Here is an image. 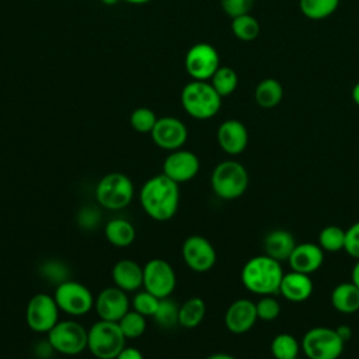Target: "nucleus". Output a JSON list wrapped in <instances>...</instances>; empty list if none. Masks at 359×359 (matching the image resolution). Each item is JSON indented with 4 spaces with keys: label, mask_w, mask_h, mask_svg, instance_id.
Instances as JSON below:
<instances>
[{
    "label": "nucleus",
    "mask_w": 359,
    "mask_h": 359,
    "mask_svg": "<svg viewBox=\"0 0 359 359\" xmlns=\"http://www.w3.org/2000/svg\"><path fill=\"white\" fill-rule=\"evenodd\" d=\"M139 202L150 219L156 222L171 220L180 206V184L163 172L153 175L142 185Z\"/></svg>",
    "instance_id": "1"
},
{
    "label": "nucleus",
    "mask_w": 359,
    "mask_h": 359,
    "mask_svg": "<svg viewBox=\"0 0 359 359\" xmlns=\"http://www.w3.org/2000/svg\"><path fill=\"white\" fill-rule=\"evenodd\" d=\"M285 272L279 261L262 254L250 258L241 269L243 286L258 296L279 293Z\"/></svg>",
    "instance_id": "2"
},
{
    "label": "nucleus",
    "mask_w": 359,
    "mask_h": 359,
    "mask_svg": "<svg viewBox=\"0 0 359 359\" xmlns=\"http://www.w3.org/2000/svg\"><path fill=\"white\" fill-rule=\"evenodd\" d=\"M181 105L189 116L205 121L219 112L222 97L209 81L192 80L187 83L181 91Z\"/></svg>",
    "instance_id": "3"
},
{
    "label": "nucleus",
    "mask_w": 359,
    "mask_h": 359,
    "mask_svg": "<svg viewBox=\"0 0 359 359\" xmlns=\"http://www.w3.org/2000/svg\"><path fill=\"white\" fill-rule=\"evenodd\" d=\"M247 168L236 160L220 161L212 171L210 185L215 195L224 201H233L244 195L248 188Z\"/></svg>",
    "instance_id": "4"
},
{
    "label": "nucleus",
    "mask_w": 359,
    "mask_h": 359,
    "mask_svg": "<svg viewBox=\"0 0 359 359\" xmlns=\"http://www.w3.org/2000/svg\"><path fill=\"white\" fill-rule=\"evenodd\" d=\"M125 341L116 321L98 320L87 330V349L97 359H115L126 346Z\"/></svg>",
    "instance_id": "5"
},
{
    "label": "nucleus",
    "mask_w": 359,
    "mask_h": 359,
    "mask_svg": "<svg viewBox=\"0 0 359 359\" xmlns=\"http://www.w3.org/2000/svg\"><path fill=\"white\" fill-rule=\"evenodd\" d=\"M135 196V185L123 172H108L95 185V201L107 210L125 209Z\"/></svg>",
    "instance_id": "6"
},
{
    "label": "nucleus",
    "mask_w": 359,
    "mask_h": 359,
    "mask_svg": "<svg viewBox=\"0 0 359 359\" xmlns=\"http://www.w3.org/2000/svg\"><path fill=\"white\" fill-rule=\"evenodd\" d=\"M345 341L335 328L314 327L306 331L302 348L309 359H338L344 352Z\"/></svg>",
    "instance_id": "7"
},
{
    "label": "nucleus",
    "mask_w": 359,
    "mask_h": 359,
    "mask_svg": "<svg viewBox=\"0 0 359 359\" xmlns=\"http://www.w3.org/2000/svg\"><path fill=\"white\" fill-rule=\"evenodd\" d=\"M53 297L59 310L72 317H81L90 313L95 302L91 290L84 283L70 279L55 286Z\"/></svg>",
    "instance_id": "8"
},
{
    "label": "nucleus",
    "mask_w": 359,
    "mask_h": 359,
    "mask_svg": "<svg viewBox=\"0 0 359 359\" xmlns=\"http://www.w3.org/2000/svg\"><path fill=\"white\" fill-rule=\"evenodd\" d=\"M46 335L57 353L76 356L87 349V330L76 320H59Z\"/></svg>",
    "instance_id": "9"
},
{
    "label": "nucleus",
    "mask_w": 359,
    "mask_h": 359,
    "mask_svg": "<svg viewBox=\"0 0 359 359\" xmlns=\"http://www.w3.org/2000/svg\"><path fill=\"white\" fill-rule=\"evenodd\" d=\"M59 307L49 293L34 294L25 307V321L31 331L36 334H48L59 321Z\"/></svg>",
    "instance_id": "10"
},
{
    "label": "nucleus",
    "mask_w": 359,
    "mask_h": 359,
    "mask_svg": "<svg viewBox=\"0 0 359 359\" xmlns=\"http://www.w3.org/2000/svg\"><path fill=\"white\" fill-rule=\"evenodd\" d=\"M177 286L172 265L161 258L149 259L143 265V289L158 299L170 297Z\"/></svg>",
    "instance_id": "11"
},
{
    "label": "nucleus",
    "mask_w": 359,
    "mask_h": 359,
    "mask_svg": "<svg viewBox=\"0 0 359 359\" xmlns=\"http://www.w3.org/2000/svg\"><path fill=\"white\" fill-rule=\"evenodd\" d=\"M185 70L192 80H210L220 66V57L210 43L198 42L185 53Z\"/></svg>",
    "instance_id": "12"
},
{
    "label": "nucleus",
    "mask_w": 359,
    "mask_h": 359,
    "mask_svg": "<svg viewBox=\"0 0 359 359\" xmlns=\"http://www.w3.org/2000/svg\"><path fill=\"white\" fill-rule=\"evenodd\" d=\"M181 255L185 265L194 272H208L216 264V250L203 236H189L184 240Z\"/></svg>",
    "instance_id": "13"
},
{
    "label": "nucleus",
    "mask_w": 359,
    "mask_h": 359,
    "mask_svg": "<svg viewBox=\"0 0 359 359\" xmlns=\"http://www.w3.org/2000/svg\"><path fill=\"white\" fill-rule=\"evenodd\" d=\"M154 144L163 150L174 151L182 149L188 139V129L185 123L174 116L158 118L150 132Z\"/></svg>",
    "instance_id": "14"
},
{
    "label": "nucleus",
    "mask_w": 359,
    "mask_h": 359,
    "mask_svg": "<svg viewBox=\"0 0 359 359\" xmlns=\"http://www.w3.org/2000/svg\"><path fill=\"white\" fill-rule=\"evenodd\" d=\"M201 163L198 156L191 150L178 149L170 151L163 161V174L177 184L188 182L199 172Z\"/></svg>",
    "instance_id": "15"
},
{
    "label": "nucleus",
    "mask_w": 359,
    "mask_h": 359,
    "mask_svg": "<svg viewBox=\"0 0 359 359\" xmlns=\"http://www.w3.org/2000/svg\"><path fill=\"white\" fill-rule=\"evenodd\" d=\"M94 309L100 320L119 321L122 316L130 310V300L128 293L118 286L104 287L95 297Z\"/></svg>",
    "instance_id": "16"
},
{
    "label": "nucleus",
    "mask_w": 359,
    "mask_h": 359,
    "mask_svg": "<svg viewBox=\"0 0 359 359\" xmlns=\"http://www.w3.org/2000/svg\"><path fill=\"white\" fill-rule=\"evenodd\" d=\"M257 309L255 303L248 299L234 300L224 313V325L226 328L236 335L248 332L257 323Z\"/></svg>",
    "instance_id": "17"
},
{
    "label": "nucleus",
    "mask_w": 359,
    "mask_h": 359,
    "mask_svg": "<svg viewBox=\"0 0 359 359\" xmlns=\"http://www.w3.org/2000/svg\"><path fill=\"white\" fill-rule=\"evenodd\" d=\"M216 137L220 149L230 156L241 154L248 144V130L245 125L237 119L222 122L217 128Z\"/></svg>",
    "instance_id": "18"
},
{
    "label": "nucleus",
    "mask_w": 359,
    "mask_h": 359,
    "mask_svg": "<svg viewBox=\"0 0 359 359\" xmlns=\"http://www.w3.org/2000/svg\"><path fill=\"white\" fill-rule=\"evenodd\" d=\"M287 262L292 271L310 275L320 269V266L323 265L324 251L318 244L314 243L296 244Z\"/></svg>",
    "instance_id": "19"
},
{
    "label": "nucleus",
    "mask_w": 359,
    "mask_h": 359,
    "mask_svg": "<svg viewBox=\"0 0 359 359\" xmlns=\"http://www.w3.org/2000/svg\"><path fill=\"white\" fill-rule=\"evenodd\" d=\"M112 282L126 293L137 292L143 287V266L133 259L123 258L114 264L111 271Z\"/></svg>",
    "instance_id": "20"
},
{
    "label": "nucleus",
    "mask_w": 359,
    "mask_h": 359,
    "mask_svg": "<svg viewBox=\"0 0 359 359\" xmlns=\"http://www.w3.org/2000/svg\"><path fill=\"white\" fill-rule=\"evenodd\" d=\"M313 289L314 286L310 275L290 271L283 275L279 293L292 303H302L311 296Z\"/></svg>",
    "instance_id": "21"
},
{
    "label": "nucleus",
    "mask_w": 359,
    "mask_h": 359,
    "mask_svg": "<svg viewBox=\"0 0 359 359\" xmlns=\"http://www.w3.org/2000/svg\"><path fill=\"white\" fill-rule=\"evenodd\" d=\"M262 245L265 255L282 262L289 259L296 247V240L290 231L285 229H275L266 233Z\"/></svg>",
    "instance_id": "22"
},
{
    "label": "nucleus",
    "mask_w": 359,
    "mask_h": 359,
    "mask_svg": "<svg viewBox=\"0 0 359 359\" xmlns=\"http://www.w3.org/2000/svg\"><path fill=\"white\" fill-rule=\"evenodd\" d=\"M331 304L342 314L359 311V287L352 280L337 285L331 292Z\"/></svg>",
    "instance_id": "23"
},
{
    "label": "nucleus",
    "mask_w": 359,
    "mask_h": 359,
    "mask_svg": "<svg viewBox=\"0 0 359 359\" xmlns=\"http://www.w3.org/2000/svg\"><path fill=\"white\" fill-rule=\"evenodd\" d=\"M104 234L109 244H112L114 247H118V248H125V247H129L135 241L136 229L129 220L115 217V219H111L109 222H107V224L104 227Z\"/></svg>",
    "instance_id": "24"
},
{
    "label": "nucleus",
    "mask_w": 359,
    "mask_h": 359,
    "mask_svg": "<svg viewBox=\"0 0 359 359\" xmlns=\"http://www.w3.org/2000/svg\"><path fill=\"white\" fill-rule=\"evenodd\" d=\"M254 98L261 108H273L279 105L283 98V87L276 79L266 77L257 84L254 90Z\"/></svg>",
    "instance_id": "25"
},
{
    "label": "nucleus",
    "mask_w": 359,
    "mask_h": 359,
    "mask_svg": "<svg viewBox=\"0 0 359 359\" xmlns=\"http://www.w3.org/2000/svg\"><path fill=\"white\" fill-rule=\"evenodd\" d=\"M206 316V304L201 297H189L180 306L178 325L184 328L198 327Z\"/></svg>",
    "instance_id": "26"
},
{
    "label": "nucleus",
    "mask_w": 359,
    "mask_h": 359,
    "mask_svg": "<svg viewBox=\"0 0 359 359\" xmlns=\"http://www.w3.org/2000/svg\"><path fill=\"white\" fill-rule=\"evenodd\" d=\"M339 0H299V8L309 20H324L334 14Z\"/></svg>",
    "instance_id": "27"
},
{
    "label": "nucleus",
    "mask_w": 359,
    "mask_h": 359,
    "mask_svg": "<svg viewBox=\"0 0 359 359\" xmlns=\"http://www.w3.org/2000/svg\"><path fill=\"white\" fill-rule=\"evenodd\" d=\"M230 27H231L233 35L237 39L244 41V42L254 41L255 38H258L259 31H261L258 20L254 15H251L250 13L231 18Z\"/></svg>",
    "instance_id": "28"
},
{
    "label": "nucleus",
    "mask_w": 359,
    "mask_h": 359,
    "mask_svg": "<svg viewBox=\"0 0 359 359\" xmlns=\"http://www.w3.org/2000/svg\"><path fill=\"white\" fill-rule=\"evenodd\" d=\"M212 87L223 98L233 94L238 86V76L234 69L229 66H219L215 74L210 77Z\"/></svg>",
    "instance_id": "29"
},
{
    "label": "nucleus",
    "mask_w": 359,
    "mask_h": 359,
    "mask_svg": "<svg viewBox=\"0 0 359 359\" xmlns=\"http://www.w3.org/2000/svg\"><path fill=\"white\" fill-rule=\"evenodd\" d=\"M299 341L287 332L278 334L271 342V353L275 359H294L299 358Z\"/></svg>",
    "instance_id": "30"
},
{
    "label": "nucleus",
    "mask_w": 359,
    "mask_h": 359,
    "mask_svg": "<svg viewBox=\"0 0 359 359\" xmlns=\"http://www.w3.org/2000/svg\"><path fill=\"white\" fill-rule=\"evenodd\" d=\"M178 311L180 306L171 297H164L160 299L158 307L151 318L160 328L170 330L178 325Z\"/></svg>",
    "instance_id": "31"
},
{
    "label": "nucleus",
    "mask_w": 359,
    "mask_h": 359,
    "mask_svg": "<svg viewBox=\"0 0 359 359\" xmlns=\"http://www.w3.org/2000/svg\"><path fill=\"white\" fill-rule=\"evenodd\" d=\"M118 324L126 339H136L142 337L147 328L146 317L133 309L128 310L118 321Z\"/></svg>",
    "instance_id": "32"
},
{
    "label": "nucleus",
    "mask_w": 359,
    "mask_h": 359,
    "mask_svg": "<svg viewBox=\"0 0 359 359\" xmlns=\"http://www.w3.org/2000/svg\"><path fill=\"white\" fill-rule=\"evenodd\" d=\"M318 245L323 251L337 252L345 247V230L339 226H325L318 234Z\"/></svg>",
    "instance_id": "33"
},
{
    "label": "nucleus",
    "mask_w": 359,
    "mask_h": 359,
    "mask_svg": "<svg viewBox=\"0 0 359 359\" xmlns=\"http://www.w3.org/2000/svg\"><path fill=\"white\" fill-rule=\"evenodd\" d=\"M157 116L153 109L147 107H139L132 111L129 122L130 126L139 133H150L157 122Z\"/></svg>",
    "instance_id": "34"
},
{
    "label": "nucleus",
    "mask_w": 359,
    "mask_h": 359,
    "mask_svg": "<svg viewBox=\"0 0 359 359\" xmlns=\"http://www.w3.org/2000/svg\"><path fill=\"white\" fill-rule=\"evenodd\" d=\"M39 272L42 278L55 285H59L69 279V268L65 262L59 259H48L42 262L39 266Z\"/></svg>",
    "instance_id": "35"
},
{
    "label": "nucleus",
    "mask_w": 359,
    "mask_h": 359,
    "mask_svg": "<svg viewBox=\"0 0 359 359\" xmlns=\"http://www.w3.org/2000/svg\"><path fill=\"white\" fill-rule=\"evenodd\" d=\"M158 303H160L158 297H156L154 294H151L150 292L143 289V290H140V292L137 290L135 293V296L132 297L130 306L133 310L143 314L144 317H153L158 307Z\"/></svg>",
    "instance_id": "36"
},
{
    "label": "nucleus",
    "mask_w": 359,
    "mask_h": 359,
    "mask_svg": "<svg viewBox=\"0 0 359 359\" xmlns=\"http://www.w3.org/2000/svg\"><path fill=\"white\" fill-rule=\"evenodd\" d=\"M255 309L258 320L262 321H273L280 314V303L273 297V294L261 296V299L255 303Z\"/></svg>",
    "instance_id": "37"
},
{
    "label": "nucleus",
    "mask_w": 359,
    "mask_h": 359,
    "mask_svg": "<svg viewBox=\"0 0 359 359\" xmlns=\"http://www.w3.org/2000/svg\"><path fill=\"white\" fill-rule=\"evenodd\" d=\"M222 10L230 18L248 14L254 6V0H220Z\"/></svg>",
    "instance_id": "38"
},
{
    "label": "nucleus",
    "mask_w": 359,
    "mask_h": 359,
    "mask_svg": "<svg viewBox=\"0 0 359 359\" xmlns=\"http://www.w3.org/2000/svg\"><path fill=\"white\" fill-rule=\"evenodd\" d=\"M100 220L101 215L95 206H83L77 215V223L84 230H91L97 227Z\"/></svg>",
    "instance_id": "39"
},
{
    "label": "nucleus",
    "mask_w": 359,
    "mask_h": 359,
    "mask_svg": "<svg viewBox=\"0 0 359 359\" xmlns=\"http://www.w3.org/2000/svg\"><path fill=\"white\" fill-rule=\"evenodd\" d=\"M348 255L359 259V220L345 230V247Z\"/></svg>",
    "instance_id": "40"
},
{
    "label": "nucleus",
    "mask_w": 359,
    "mask_h": 359,
    "mask_svg": "<svg viewBox=\"0 0 359 359\" xmlns=\"http://www.w3.org/2000/svg\"><path fill=\"white\" fill-rule=\"evenodd\" d=\"M115 359H144L140 349L135 346H125Z\"/></svg>",
    "instance_id": "41"
},
{
    "label": "nucleus",
    "mask_w": 359,
    "mask_h": 359,
    "mask_svg": "<svg viewBox=\"0 0 359 359\" xmlns=\"http://www.w3.org/2000/svg\"><path fill=\"white\" fill-rule=\"evenodd\" d=\"M335 330H337L338 335H339L345 342H346V339L351 338V328H349L348 325H339V327H337Z\"/></svg>",
    "instance_id": "42"
},
{
    "label": "nucleus",
    "mask_w": 359,
    "mask_h": 359,
    "mask_svg": "<svg viewBox=\"0 0 359 359\" xmlns=\"http://www.w3.org/2000/svg\"><path fill=\"white\" fill-rule=\"evenodd\" d=\"M205 359H237V358L230 353H226V352H216V353H210Z\"/></svg>",
    "instance_id": "43"
},
{
    "label": "nucleus",
    "mask_w": 359,
    "mask_h": 359,
    "mask_svg": "<svg viewBox=\"0 0 359 359\" xmlns=\"http://www.w3.org/2000/svg\"><path fill=\"white\" fill-rule=\"evenodd\" d=\"M352 282L359 287V259H356V264L352 268Z\"/></svg>",
    "instance_id": "44"
},
{
    "label": "nucleus",
    "mask_w": 359,
    "mask_h": 359,
    "mask_svg": "<svg viewBox=\"0 0 359 359\" xmlns=\"http://www.w3.org/2000/svg\"><path fill=\"white\" fill-rule=\"evenodd\" d=\"M351 95H352V101L359 107V81L352 87Z\"/></svg>",
    "instance_id": "45"
},
{
    "label": "nucleus",
    "mask_w": 359,
    "mask_h": 359,
    "mask_svg": "<svg viewBox=\"0 0 359 359\" xmlns=\"http://www.w3.org/2000/svg\"><path fill=\"white\" fill-rule=\"evenodd\" d=\"M122 1H125V3H129V4H146V3H149V1H151V0H122Z\"/></svg>",
    "instance_id": "46"
},
{
    "label": "nucleus",
    "mask_w": 359,
    "mask_h": 359,
    "mask_svg": "<svg viewBox=\"0 0 359 359\" xmlns=\"http://www.w3.org/2000/svg\"><path fill=\"white\" fill-rule=\"evenodd\" d=\"M102 1V4H105V6H115L118 1H121V0H101Z\"/></svg>",
    "instance_id": "47"
},
{
    "label": "nucleus",
    "mask_w": 359,
    "mask_h": 359,
    "mask_svg": "<svg viewBox=\"0 0 359 359\" xmlns=\"http://www.w3.org/2000/svg\"><path fill=\"white\" fill-rule=\"evenodd\" d=\"M294 359H300V358H294Z\"/></svg>",
    "instance_id": "48"
}]
</instances>
